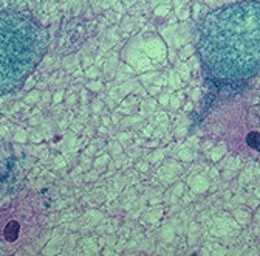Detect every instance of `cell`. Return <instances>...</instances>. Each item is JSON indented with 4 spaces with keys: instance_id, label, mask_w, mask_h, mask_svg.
I'll return each instance as SVG.
<instances>
[{
    "instance_id": "3957f363",
    "label": "cell",
    "mask_w": 260,
    "mask_h": 256,
    "mask_svg": "<svg viewBox=\"0 0 260 256\" xmlns=\"http://www.w3.org/2000/svg\"><path fill=\"white\" fill-rule=\"evenodd\" d=\"M248 143H249V146H252V148H255L257 151H260V134H257V132L249 134Z\"/></svg>"
},
{
    "instance_id": "7a4b0ae2",
    "label": "cell",
    "mask_w": 260,
    "mask_h": 256,
    "mask_svg": "<svg viewBox=\"0 0 260 256\" xmlns=\"http://www.w3.org/2000/svg\"><path fill=\"white\" fill-rule=\"evenodd\" d=\"M47 44V31L32 17L0 11V95L23 86L41 62Z\"/></svg>"
},
{
    "instance_id": "6da1fadb",
    "label": "cell",
    "mask_w": 260,
    "mask_h": 256,
    "mask_svg": "<svg viewBox=\"0 0 260 256\" xmlns=\"http://www.w3.org/2000/svg\"><path fill=\"white\" fill-rule=\"evenodd\" d=\"M199 54L206 76L239 84L260 73V2H240L206 14L199 26Z\"/></svg>"
}]
</instances>
